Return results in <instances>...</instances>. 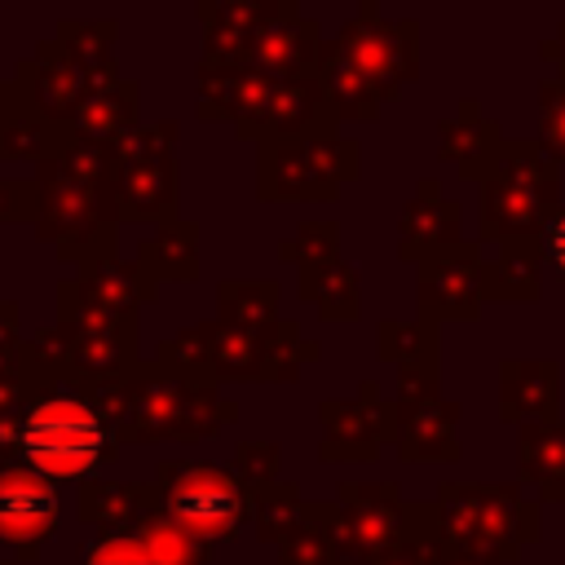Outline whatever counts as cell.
Masks as SVG:
<instances>
[{
    "label": "cell",
    "mask_w": 565,
    "mask_h": 565,
    "mask_svg": "<svg viewBox=\"0 0 565 565\" xmlns=\"http://www.w3.org/2000/svg\"><path fill=\"white\" fill-rule=\"evenodd\" d=\"M503 141L508 137H503L499 119L481 115V102H472V97H463L459 110L437 124V154L446 163H455L459 177H468V181H481L486 177V168L494 163V154L503 150Z\"/></svg>",
    "instance_id": "cb8c5ba5"
},
{
    "label": "cell",
    "mask_w": 565,
    "mask_h": 565,
    "mask_svg": "<svg viewBox=\"0 0 565 565\" xmlns=\"http://www.w3.org/2000/svg\"><path fill=\"white\" fill-rule=\"evenodd\" d=\"M274 84L278 79H265V75L243 71V66H203L199 62V71H194V88H199L194 115L199 119H225V124H234V132L243 141H256L260 119H265L269 97H274Z\"/></svg>",
    "instance_id": "e0dca14e"
},
{
    "label": "cell",
    "mask_w": 565,
    "mask_h": 565,
    "mask_svg": "<svg viewBox=\"0 0 565 565\" xmlns=\"http://www.w3.org/2000/svg\"><path fill=\"white\" fill-rule=\"evenodd\" d=\"M18 300H0V371H18L22 366V331H18Z\"/></svg>",
    "instance_id": "f6af8a7d"
},
{
    "label": "cell",
    "mask_w": 565,
    "mask_h": 565,
    "mask_svg": "<svg viewBox=\"0 0 565 565\" xmlns=\"http://www.w3.org/2000/svg\"><path fill=\"white\" fill-rule=\"evenodd\" d=\"M234 419H238V402L221 397L216 375L146 358L132 371V393H128V415L119 424V446L207 441Z\"/></svg>",
    "instance_id": "277c9868"
},
{
    "label": "cell",
    "mask_w": 565,
    "mask_h": 565,
    "mask_svg": "<svg viewBox=\"0 0 565 565\" xmlns=\"http://www.w3.org/2000/svg\"><path fill=\"white\" fill-rule=\"evenodd\" d=\"M415 305L428 322H477L486 305V256L477 243H459L415 265Z\"/></svg>",
    "instance_id": "9a60e30c"
},
{
    "label": "cell",
    "mask_w": 565,
    "mask_h": 565,
    "mask_svg": "<svg viewBox=\"0 0 565 565\" xmlns=\"http://www.w3.org/2000/svg\"><path fill=\"white\" fill-rule=\"evenodd\" d=\"M132 534H137L141 547H146L154 561H163V565H212V556H216V547H207V543L190 539L181 525H172V521L163 516V508H159L150 521H141Z\"/></svg>",
    "instance_id": "8d00e7d4"
},
{
    "label": "cell",
    "mask_w": 565,
    "mask_h": 565,
    "mask_svg": "<svg viewBox=\"0 0 565 565\" xmlns=\"http://www.w3.org/2000/svg\"><path fill=\"white\" fill-rule=\"evenodd\" d=\"M40 216V190L35 181H0V225H35Z\"/></svg>",
    "instance_id": "ee69618b"
},
{
    "label": "cell",
    "mask_w": 565,
    "mask_h": 565,
    "mask_svg": "<svg viewBox=\"0 0 565 565\" xmlns=\"http://www.w3.org/2000/svg\"><path fill=\"white\" fill-rule=\"evenodd\" d=\"M181 124L154 119L137 124L110 141V185L119 225H168L181 221V163H177Z\"/></svg>",
    "instance_id": "52a82bcc"
},
{
    "label": "cell",
    "mask_w": 565,
    "mask_h": 565,
    "mask_svg": "<svg viewBox=\"0 0 565 565\" xmlns=\"http://www.w3.org/2000/svg\"><path fill=\"white\" fill-rule=\"evenodd\" d=\"M278 468H282V446L278 441H238L234 446V472L243 477L247 490L274 486Z\"/></svg>",
    "instance_id": "b9f144b4"
},
{
    "label": "cell",
    "mask_w": 565,
    "mask_h": 565,
    "mask_svg": "<svg viewBox=\"0 0 565 565\" xmlns=\"http://www.w3.org/2000/svg\"><path fill=\"white\" fill-rule=\"evenodd\" d=\"M296 296L305 305H313L327 322H358L362 313V278L349 260H322V265H309L300 269L296 278Z\"/></svg>",
    "instance_id": "f1b7e54d"
},
{
    "label": "cell",
    "mask_w": 565,
    "mask_h": 565,
    "mask_svg": "<svg viewBox=\"0 0 565 565\" xmlns=\"http://www.w3.org/2000/svg\"><path fill=\"white\" fill-rule=\"evenodd\" d=\"M115 40H119V22L115 18H62L57 22V44L93 75L102 79H119V62H115Z\"/></svg>",
    "instance_id": "d6a6232c"
},
{
    "label": "cell",
    "mask_w": 565,
    "mask_h": 565,
    "mask_svg": "<svg viewBox=\"0 0 565 565\" xmlns=\"http://www.w3.org/2000/svg\"><path fill=\"white\" fill-rule=\"evenodd\" d=\"M159 300V282L141 269V260H102L75 269V278L57 282V327L62 331H119L137 322L141 305Z\"/></svg>",
    "instance_id": "8fae6325"
},
{
    "label": "cell",
    "mask_w": 565,
    "mask_h": 565,
    "mask_svg": "<svg viewBox=\"0 0 565 565\" xmlns=\"http://www.w3.org/2000/svg\"><path fill=\"white\" fill-rule=\"evenodd\" d=\"M40 216L35 238L57 252L62 265L88 269L119 256V212L110 185V146L57 128L53 150L35 163Z\"/></svg>",
    "instance_id": "7a4b0ae2"
},
{
    "label": "cell",
    "mask_w": 565,
    "mask_h": 565,
    "mask_svg": "<svg viewBox=\"0 0 565 565\" xmlns=\"http://www.w3.org/2000/svg\"><path fill=\"white\" fill-rule=\"evenodd\" d=\"M499 419L516 428L561 419V362L556 358H503L499 362Z\"/></svg>",
    "instance_id": "44dd1931"
},
{
    "label": "cell",
    "mask_w": 565,
    "mask_h": 565,
    "mask_svg": "<svg viewBox=\"0 0 565 565\" xmlns=\"http://www.w3.org/2000/svg\"><path fill=\"white\" fill-rule=\"evenodd\" d=\"M450 556H455V547L441 539L437 508L428 499V503H411V539H406V547H397L393 556H384L375 565H446Z\"/></svg>",
    "instance_id": "74e56055"
},
{
    "label": "cell",
    "mask_w": 565,
    "mask_h": 565,
    "mask_svg": "<svg viewBox=\"0 0 565 565\" xmlns=\"http://www.w3.org/2000/svg\"><path fill=\"white\" fill-rule=\"evenodd\" d=\"M446 565H486V561H468V556H459V552H455V556H450Z\"/></svg>",
    "instance_id": "681fc988"
},
{
    "label": "cell",
    "mask_w": 565,
    "mask_h": 565,
    "mask_svg": "<svg viewBox=\"0 0 565 565\" xmlns=\"http://www.w3.org/2000/svg\"><path fill=\"white\" fill-rule=\"evenodd\" d=\"M335 256H340V221L335 216L300 221L296 234L278 243V260H287L296 269H309V265H322V260H335Z\"/></svg>",
    "instance_id": "ab89813d"
},
{
    "label": "cell",
    "mask_w": 565,
    "mask_h": 565,
    "mask_svg": "<svg viewBox=\"0 0 565 565\" xmlns=\"http://www.w3.org/2000/svg\"><path fill=\"white\" fill-rule=\"evenodd\" d=\"M137 260L154 282H194L199 278V221L181 216V221L150 230L141 238Z\"/></svg>",
    "instance_id": "4316f807"
},
{
    "label": "cell",
    "mask_w": 565,
    "mask_h": 565,
    "mask_svg": "<svg viewBox=\"0 0 565 565\" xmlns=\"http://www.w3.org/2000/svg\"><path fill=\"white\" fill-rule=\"evenodd\" d=\"M375 358L397 371H441V327L428 318H384L375 327Z\"/></svg>",
    "instance_id": "4dcf8cb0"
},
{
    "label": "cell",
    "mask_w": 565,
    "mask_h": 565,
    "mask_svg": "<svg viewBox=\"0 0 565 565\" xmlns=\"http://www.w3.org/2000/svg\"><path fill=\"white\" fill-rule=\"evenodd\" d=\"M216 318L234 322V327H252V331H269L278 327V282L269 278H225L216 287Z\"/></svg>",
    "instance_id": "836d02e7"
},
{
    "label": "cell",
    "mask_w": 565,
    "mask_h": 565,
    "mask_svg": "<svg viewBox=\"0 0 565 565\" xmlns=\"http://www.w3.org/2000/svg\"><path fill=\"white\" fill-rule=\"evenodd\" d=\"M543 247L539 243H503L486 256V300L499 305H534L543 291Z\"/></svg>",
    "instance_id": "83f0119b"
},
{
    "label": "cell",
    "mask_w": 565,
    "mask_h": 565,
    "mask_svg": "<svg viewBox=\"0 0 565 565\" xmlns=\"http://www.w3.org/2000/svg\"><path fill=\"white\" fill-rule=\"evenodd\" d=\"M481 185V243H543L561 216V163L539 141H503Z\"/></svg>",
    "instance_id": "8992f818"
},
{
    "label": "cell",
    "mask_w": 565,
    "mask_h": 565,
    "mask_svg": "<svg viewBox=\"0 0 565 565\" xmlns=\"http://www.w3.org/2000/svg\"><path fill=\"white\" fill-rule=\"evenodd\" d=\"M561 168H565V79L543 75L539 84V137H534Z\"/></svg>",
    "instance_id": "60d3db41"
},
{
    "label": "cell",
    "mask_w": 565,
    "mask_h": 565,
    "mask_svg": "<svg viewBox=\"0 0 565 565\" xmlns=\"http://www.w3.org/2000/svg\"><path fill=\"white\" fill-rule=\"evenodd\" d=\"M318 512L344 565H375L411 539V499H402L397 481H340L335 499H322Z\"/></svg>",
    "instance_id": "30bf717a"
},
{
    "label": "cell",
    "mask_w": 565,
    "mask_h": 565,
    "mask_svg": "<svg viewBox=\"0 0 565 565\" xmlns=\"http://www.w3.org/2000/svg\"><path fill=\"white\" fill-rule=\"evenodd\" d=\"M9 79H13V88L22 93V102H26L44 124H53V128H71L75 110H79L97 88L119 84V79H102V75L84 71V66L57 44V35L40 40V44H35V57H22Z\"/></svg>",
    "instance_id": "5bb4252c"
},
{
    "label": "cell",
    "mask_w": 565,
    "mask_h": 565,
    "mask_svg": "<svg viewBox=\"0 0 565 565\" xmlns=\"http://www.w3.org/2000/svg\"><path fill=\"white\" fill-rule=\"evenodd\" d=\"M539 53H543V62H552V66H556V75L565 79V22L556 26V35H552V40H543V44H539Z\"/></svg>",
    "instance_id": "7dc6e473"
},
{
    "label": "cell",
    "mask_w": 565,
    "mask_h": 565,
    "mask_svg": "<svg viewBox=\"0 0 565 565\" xmlns=\"http://www.w3.org/2000/svg\"><path fill=\"white\" fill-rule=\"evenodd\" d=\"M62 353L75 380H124L146 362L137 353V322L119 331H62Z\"/></svg>",
    "instance_id": "d4e9b609"
},
{
    "label": "cell",
    "mask_w": 565,
    "mask_h": 565,
    "mask_svg": "<svg viewBox=\"0 0 565 565\" xmlns=\"http://www.w3.org/2000/svg\"><path fill=\"white\" fill-rule=\"evenodd\" d=\"M397 406V459L402 463H455L459 446V415L463 406L428 393V397H393Z\"/></svg>",
    "instance_id": "ac0fdd59"
},
{
    "label": "cell",
    "mask_w": 565,
    "mask_h": 565,
    "mask_svg": "<svg viewBox=\"0 0 565 565\" xmlns=\"http://www.w3.org/2000/svg\"><path fill=\"white\" fill-rule=\"evenodd\" d=\"M57 490L31 468L0 472V547L13 552L18 565H40L44 543L57 534Z\"/></svg>",
    "instance_id": "2e32d148"
},
{
    "label": "cell",
    "mask_w": 565,
    "mask_h": 565,
    "mask_svg": "<svg viewBox=\"0 0 565 565\" xmlns=\"http://www.w3.org/2000/svg\"><path fill=\"white\" fill-rule=\"evenodd\" d=\"M318 132H340V110L318 75L305 79H278L269 110L260 119L256 146L260 141H296V137H318Z\"/></svg>",
    "instance_id": "7402d4cb"
},
{
    "label": "cell",
    "mask_w": 565,
    "mask_h": 565,
    "mask_svg": "<svg viewBox=\"0 0 565 565\" xmlns=\"http://www.w3.org/2000/svg\"><path fill=\"white\" fill-rule=\"evenodd\" d=\"M13 84V79H9ZM57 141V128L44 124L26 102L22 93L13 88V106L0 124V163H40Z\"/></svg>",
    "instance_id": "d590c367"
},
{
    "label": "cell",
    "mask_w": 565,
    "mask_h": 565,
    "mask_svg": "<svg viewBox=\"0 0 565 565\" xmlns=\"http://www.w3.org/2000/svg\"><path fill=\"white\" fill-rule=\"evenodd\" d=\"M433 508L441 539L486 565H516L521 547L543 534V508L525 499L521 481H441Z\"/></svg>",
    "instance_id": "5b68a950"
},
{
    "label": "cell",
    "mask_w": 565,
    "mask_h": 565,
    "mask_svg": "<svg viewBox=\"0 0 565 565\" xmlns=\"http://www.w3.org/2000/svg\"><path fill=\"white\" fill-rule=\"evenodd\" d=\"M309 516V499L300 494L296 481H274V486H260L252 490V530L260 543H282L287 534H296Z\"/></svg>",
    "instance_id": "e575fe53"
},
{
    "label": "cell",
    "mask_w": 565,
    "mask_h": 565,
    "mask_svg": "<svg viewBox=\"0 0 565 565\" xmlns=\"http://www.w3.org/2000/svg\"><path fill=\"white\" fill-rule=\"evenodd\" d=\"M137 102H141V88L132 84V79H119V84H106V88H97L79 110H75V119H71V128L79 132V137H93V141H115V137H124L128 128H137L141 119H137Z\"/></svg>",
    "instance_id": "1f68e13d"
},
{
    "label": "cell",
    "mask_w": 565,
    "mask_h": 565,
    "mask_svg": "<svg viewBox=\"0 0 565 565\" xmlns=\"http://www.w3.org/2000/svg\"><path fill=\"white\" fill-rule=\"evenodd\" d=\"M322 44H327L322 26L313 18H305L300 4L291 0L287 13L256 35L243 71H256L265 79H305V75H318Z\"/></svg>",
    "instance_id": "ffe728a7"
},
{
    "label": "cell",
    "mask_w": 565,
    "mask_h": 565,
    "mask_svg": "<svg viewBox=\"0 0 565 565\" xmlns=\"http://www.w3.org/2000/svg\"><path fill=\"white\" fill-rule=\"evenodd\" d=\"M278 565H344V556H340L318 503H309L305 525L278 543Z\"/></svg>",
    "instance_id": "f35d334b"
},
{
    "label": "cell",
    "mask_w": 565,
    "mask_h": 565,
    "mask_svg": "<svg viewBox=\"0 0 565 565\" xmlns=\"http://www.w3.org/2000/svg\"><path fill=\"white\" fill-rule=\"evenodd\" d=\"M26 366L35 375V397L22 411L13 459L18 468L40 472L44 481H88L102 463L119 459V437L79 380L66 371L62 331L44 327L26 340Z\"/></svg>",
    "instance_id": "6da1fadb"
},
{
    "label": "cell",
    "mask_w": 565,
    "mask_h": 565,
    "mask_svg": "<svg viewBox=\"0 0 565 565\" xmlns=\"http://www.w3.org/2000/svg\"><path fill=\"white\" fill-rule=\"evenodd\" d=\"M154 512H159L154 481L88 477V481L75 486V516H79V525H93L97 534H132Z\"/></svg>",
    "instance_id": "603a6c76"
},
{
    "label": "cell",
    "mask_w": 565,
    "mask_h": 565,
    "mask_svg": "<svg viewBox=\"0 0 565 565\" xmlns=\"http://www.w3.org/2000/svg\"><path fill=\"white\" fill-rule=\"evenodd\" d=\"M0 565H18V561H0Z\"/></svg>",
    "instance_id": "f907efd6"
},
{
    "label": "cell",
    "mask_w": 565,
    "mask_h": 565,
    "mask_svg": "<svg viewBox=\"0 0 565 565\" xmlns=\"http://www.w3.org/2000/svg\"><path fill=\"white\" fill-rule=\"evenodd\" d=\"M150 358L185 371H207L221 384H291L300 366L322 358V344L300 335V322L291 318H282L269 331L207 318L159 340Z\"/></svg>",
    "instance_id": "3957f363"
},
{
    "label": "cell",
    "mask_w": 565,
    "mask_h": 565,
    "mask_svg": "<svg viewBox=\"0 0 565 565\" xmlns=\"http://www.w3.org/2000/svg\"><path fill=\"white\" fill-rule=\"evenodd\" d=\"M318 79L327 84V93H331V102H335V110H340V124H375V119H380V106H384V102H380L375 84L340 53L335 40L322 44Z\"/></svg>",
    "instance_id": "f546056e"
},
{
    "label": "cell",
    "mask_w": 565,
    "mask_h": 565,
    "mask_svg": "<svg viewBox=\"0 0 565 565\" xmlns=\"http://www.w3.org/2000/svg\"><path fill=\"white\" fill-rule=\"evenodd\" d=\"M318 424L322 463H371L388 441H397V406L380 393L375 380H362L353 397H322Z\"/></svg>",
    "instance_id": "4fadbf2b"
},
{
    "label": "cell",
    "mask_w": 565,
    "mask_h": 565,
    "mask_svg": "<svg viewBox=\"0 0 565 565\" xmlns=\"http://www.w3.org/2000/svg\"><path fill=\"white\" fill-rule=\"evenodd\" d=\"M539 247H543V256L565 274V207H561V216L552 221V230L543 234V243H539Z\"/></svg>",
    "instance_id": "bcb514c9"
},
{
    "label": "cell",
    "mask_w": 565,
    "mask_h": 565,
    "mask_svg": "<svg viewBox=\"0 0 565 565\" xmlns=\"http://www.w3.org/2000/svg\"><path fill=\"white\" fill-rule=\"evenodd\" d=\"M459 243H463V207L446 199L433 177H424L397 216V260L424 265L428 256H441Z\"/></svg>",
    "instance_id": "d6986e66"
},
{
    "label": "cell",
    "mask_w": 565,
    "mask_h": 565,
    "mask_svg": "<svg viewBox=\"0 0 565 565\" xmlns=\"http://www.w3.org/2000/svg\"><path fill=\"white\" fill-rule=\"evenodd\" d=\"M150 481L159 490L163 516L207 547L234 543L252 525V490L234 468L199 463V459H163Z\"/></svg>",
    "instance_id": "ba28073f"
},
{
    "label": "cell",
    "mask_w": 565,
    "mask_h": 565,
    "mask_svg": "<svg viewBox=\"0 0 565 565\" xmlns=\"http://www.w3.org/2000/svg\"><path fill=\"white\" fill-rule=\"evenodd\" d=\"M79 565H163V561H154V556L141 547L137 534H97V539L84 547Z\"/></svg>",
    "instance_id": "7bdbcfd3"
},
{
    "label": "cell",
    "mask_w": 565,
    "mask_h": 565,
    "mask_svg": "<svg viewBox=\"0 0 565 565\" xmlns=\"http://www.w3.org/2000/svg\"><path fill=\"white\" fill-rule=\"evenodd\" d=\"M516 481L539 490V503H565V419L516 428Z\"/></svg>",
    "instance_id": "484cf974"
},
{
    "label": "cell",
    "mask_w": 565,
    "mask_h": 565,
    "mask_svg": "<svg viewBox=\"0 0 565 565\" xmlns=\"http://www.w3.org/2000/svg\"><path fill=\"white\" fill-rule=\"evenodd\" d=\"M331 40L375 84L380 102H393L411 79H419V22L415 18H384L375 0H362L358 13Z\"/></svg>",
    "instance_id": "7c38bea8"
},
{
    "label": "cell",
    "mask_w": 565,
    "mask_h": 565,
    "mask_svg": "<svg viewBox=\"0 0 565 565\" xmlns=\"http://www.w3.org/2000/svg\"><path fill=\"white\" fill-rule=\"evenodd\" d=\"M358 172H362V150L344 132L256 146L260 203H331L344 181H358Z\"/></svg>",
    "instance_id": "9c48e42d"
},
{
    "label": "cell",
    "mask_w": 565,
    "mask_h": 565,
    "mask_svg": "<svg viewBox=\"0 0 565 565\" xmlns=\"http://www.w3.org/2000/svg\"><path fill=\"white\" fill-rule=\"evenodd\" d=\"M9 106H13V84H9V79H0V124H4Z\"/></svg>",
    "instance_id": "c3c4849f"
}]
</instances>
